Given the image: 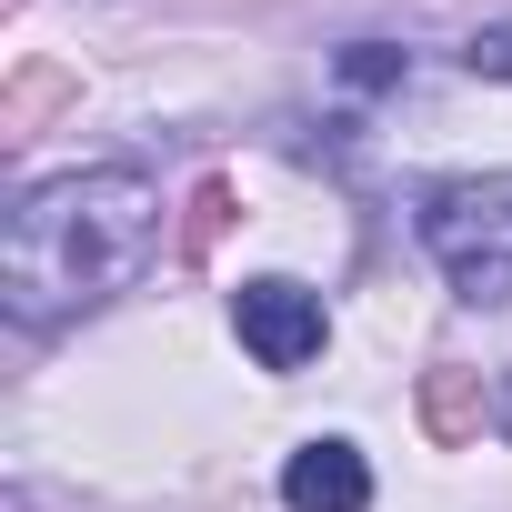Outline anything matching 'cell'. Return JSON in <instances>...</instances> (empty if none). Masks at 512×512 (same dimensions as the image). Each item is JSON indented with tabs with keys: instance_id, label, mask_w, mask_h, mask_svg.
Returning <instances> with one entry per match:
<instances>
[{
	"instance_id": "6",
	"label": "cell",
	"mask_w": 512,
	"mask_h": 512,
	"mask_svg": "<svg viewBox=\"0 0 512 512\" xmlns=\"http://www.w3.org/2000/svg\"><path fill=\"white\" fill-rule=\"evenodd\" d=\"M462 71H472V81H512V21H502V31H472Z\"/></svg>"
},
{
	"instance_id": "2",
	"label": "cell",
	"mask_w": 512,
	"mask_h": 512,
	"mask_svg": "<svg viewBox=\"0 0 512 512\" xmlns=\"http://www.w3.org/2000/svg\"><path fill=\"white\" fill-rule=\"evenodd\" d=\"M432 272L462 292V302H512V171H462V181H432L422 211H412Z\"/></svg>"
},
{
	"instance_id": "3",
	"label": "cell",
	"mask_w": 512,
	"mask_h": 512,
	"mask_svg": "<svg viewBox=\"0 0 512 512\" xmlns=\"http://www.w3.org/2000/svg\"><path fill=\"white\" fill-rule=\"evenodd\" d=\"M231 332H241V352L262 362V372H302V362L332 342V312H322V292L262 272V282H241V292H231Z\"/></svg>"
},
{
	"instance_id": "5",
	"label": "cell",
	"mask_w": 512,
	"mask_h": 512,
	"mask_svg": "<svg viewBox=\"0 0 512 512\" xmlns=\"http://www.w3.org/2000/svg\"><path fill=\"white\" fill-rule=\"evenodd\" d=\"M402 71H412V61H402L392 41H352V51H342V81H352V91H382V81H402Z\"/></svg>"
},
{
	"instance_id": "1",
	"label": "cell",
	"mask_w": 512,
	"mask_h": 512,
	"mask_svg": "<svg viewBox=\"0 0 512 512\" xmlns=\"http://www.w3.org/2000/svg\"><path fill=\"white\" fill-rule=\"evenodd\" d=\"M161 251V181L131 161L101 171H61L41 191H21L11 241H0V302L21 332H61L81 312H101L111 292H131Z\"/></svg>"
},
{
	"instance_id": "7",
	"label": "cell",
	"mask_w": 512,
	"mask_h": 512,
	"mask_svg": "<svg viewBox=\"0 0 512 512\" xmlns=\"http://www.w3.org/2000/svg\"><path fill=\"white\" fill-rule=\"evenodd\" d=\"M492 422H502V442H512V372H502V392H492Z\"/></svg>"
},
{
	"instance_id": "4",
	"label": "cell",
	"mask_w": 512,
	"mask_h": 512,
	"mask_svg": "<svg viewBox=\"0 0 512 512\" xmlns=\"http://www.w3.org/2000/svg\"><path fill=\"white\" fill-rule=\"evenodd\" d=\"M282 502L292 512H372V472L352 442H302L282 462Z\"/></svg>"
}]
</instances>
